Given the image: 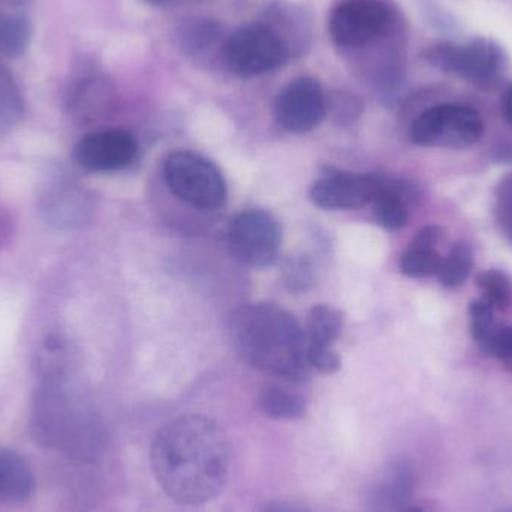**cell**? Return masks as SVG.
<instances>
[{
    "label": "cell",
    "instance_id": "4dcf8cb0",
    "mask_svg": "<svg viewBox=\"0 0 512 512\" xmlns=\"http://www.w3.org/2000/svg\"><path fill=\"white\" fill-rule=\"evenodd\" d=\"M2 227H3V221H2V216H0V230H2Z\"/></svg>",
    "mask_w": 512,
    "mask_h": 512
},
{
    "label": "cell",
    "instance_id": "7c38bea8",
    "mask_svg": "<svg viewBox=\"0 0 512 512\" xmlns=\"http://www.w3.org/2000/svg\"><path fill=\"white\" fill-rule=\"evenodd\" d=\"M381 174L330 173L313 183L310 200L324 210H358L372 204Z\"/></svg>",
    "mask_w": 512,
    "mask_h": 512
},
{
    "label": "cell",
    "instance_id": "d6986e66",
    "mask_svg": "<svg viewBox=\"0 0 512 512\" xmlns=\"http://www.w3.org/2000/svg\"><path fill=\"white\" fill-rule=\"evenodd\" d=\"M68 345L62 336H48L36 352V367L41 379L68 378Z\"/></svg>",
    "mask_w": 512,
    "mask_h": 512
},
{
    "label": "cell",
    "instance_id": "4fadbf2b",
    "mask_svg": "<svg viewBox=\"0 0 512 512\" xmlns=\"http://www.w3.org/2000/svg\"><path fill=\"white\" fill-rule=\"evenodd\" d=\"M89 197L72 183L51 185L39 201V215L48 227L68 231L83 227L90 218Z\"/></svg>",
    "mask_w": 512,
    "mask_h": 512
},
{
    "label": "cell",
    "instance_id": "e0dca14e",
    "mask_svg": "<svg viewBox=\"0 0 512 512\" xmlns=\"http://www.w3.org/2000/svg\"><path fill=\"white\" fill-rule=\"evenodd\" d=\"M343 328V316L339 310L327 304L312 307L304 327L306 352L333 349L334 342L340 337Z\"/></svg>",
    "mask_w": 512,
    "mask_h": 512
},
{
    "label": "cell",
    "instance_id": "cb8c5ba5",
    "mask_svg": "<svg viewBox=\"0 0 512 512\" xmlns=\"http://www.w3.org/2000/svg\"><path fill=\"white\" fill-rule=\"evenodd\" d=\"M493 312H495V309L484 298L472 301L471 306H469L472 339L477 343L478 348L483 349L484 352H487L490 339L498 328Z\"/></svg>",
    "mask_w": 512,
    "mask_h": 512
},
{
    "label": "cell",
    "instance_id": "5bb4252c",
    "mask_svg": "<svg viewBox=\"0 0 512 512\" xmlns=\"http://www.w3.org/2000/svg\"><path fill=\"white\" fill-rule=\"evenodd\" d=\"M417 487V477L409 463L396 462L376 481L369 496L370 512H399L408 507Z\"/></svg>",
    "mask_w": 512,
    "mask_h": 512
},
{
    "label": "cell",
    "instance_id": "ffe728a7",
    "mask_svg": "<svg viewBox=\"0 0 512 512\" xmlns=\"http://www.w3.org/2000/svg\"><path fill=\"white\" fill-rule=\"evenodd\" d=\"M472 265H474L472 249L466 243H457L451 248L450 254L442 256L436 276L445 288H459L471 274Z\"/></svg>",
    "mask_w": 512,
    "mask_h": 512
},
{
    "label": "cell",
    "instance_id": "6da1fadb",
    "mask_svg": "<svg viewBox=\"0 0 512 512\" xmlns=\"http://www.w3.org/2000/svg\"><path fill=\"white\" fill-rule=\"evenodd\" d=\"M153 475L179 505L198 507L221 495L230 474L227 433L206 415H182L158 430L150 448Z\"/></svg>",
    "mask_w": 512,
    "mask_h": 512
},
{
    "label": "cell",
    "instance_id": "484cf974",
    "mask_svg": "<svg viewBox=\"0 0 512 512\" xmlns=\"http://www.w3.org/2000/svg\"><path fill=\"white\" fill-rule=\"evenodd\" d=\"M312 280V270L309 262L304 259H295L286 267V282H289L291 288L306 289V283Z\"/></svg>",
    "mask_w": 512,
    "mask_h": 512
},
{
    "label": "cell",
    "instance_id": "603a6c76",
    "mask_svg": "<svg viewBox=\"0 0 512 512\" xmlns=\"http://www.w3.org/2000/svg\"><path fill=\"white\" fill-rule=\"evenodd\" d=\"M24 105L20 90L11 75L0 71V131H8L23 117Z\"/></svg>",
    "mask_w": 512,
    "mask_h": 512
},
{
    "label": "cell",
    "instance_id": "f1b7e54d",
    "mask_svg": "<svg viewBox=\"0 0 512 512\" xmlns=\"http://www.w3.org/2000/svg\"><path fill=\"white\" fill-rule=\"evenodd\" d=\"M399 512H426L424 508L418 507V505H408V507L403 508Z\"/></svg>",
    "mask_w": 512,
    "mask_h": 512
},
{
    "label": "cell",
    "instance_id": "52a82bcc",
    "mask_svg": "<svg viewBox=\"0 0 512 512\" xmlns=\"http://www.w3.org/2000/svg\"><path fill=\"white\" fill-rule=\"evenodd\" d=\"M231 256L251 268L270 267L282 246V230L270 213L262 210L240 212L231 219L227 231Z\"/></svg>",
    "mask_w": 512,
    "mask_h": 512
},
{
    "label": "cell",
    "instance_id": "7402d4cb",
    "mask_svg": "<svg viewBox=\"0 0 512 512\" xmlns=\"http://www.w3.org/2000/svg\"><path fill=\"white\" fill-rule=\"evenodd\" d=\"M478 288L483 291L484 300L495 310H507L512 303L510 279L502 271L484 270L477 276Z\"/></svg>",
    "mask_w": 512,
    "mask_h": 512
},
{
    "label": "cell",
    "instance_id": "7a4b0ae2",
    "mask_svg": "<svg viewBox=\"0 0 512 512\" xmlns=\"http://www.w3.org/2000/svg\"><path fill=\"white\" fill-rule=\"evenodd\" d=\"M231 339L243 361L289 382H304L307 361L304 330L292 313L273 303H252L231 315Z\"/></svg>",
    "mask_w": 512,
    "mask_h": 512
},
{
    "label": "cell",
    "instance_id": "f546056e",
    "mask_svg": "<svg viewBox=\"0 0 512 512\" xmlns=\"http://www.w3.org/2000/svg\"><path fill=\"white\" fill-rule=\"evenodd\" d=\"M146 2L153 3V5H158V3L167 2V0H146Z\"/></svg>",
    "mask_w": 512,
    "mask_h": 512
},
{
    "label": "cell",
    "instance_id": "ba28073f",
    "mask_svg": "<svg viewBox=\"0 0 512 512\" xmlns=\"http://www.w3.org/2000/svg\"><path fill=\"white\" fill-rule=\"evenodd\" d=\"M396 11L385 0H342L331 11L328 30L336 44L363 47L393 29Z\"/></svg>",
    "mask_w": 512,
    "mask_h": 512
},
{
    "label": "cell",
    "instance_id": "3957f363",
    "mask_svg": "<svg viewBox=\"0 0 512 512\" xmlns=\"http://www.w3.org/2000/svg\"><path fill=\"white\" fill-rule=\"evenodd\" d=\"M30 430L36 444L75 459L95 460L104 450L101 424L69 390L66 378L42 379L33 396Z\"/></svg>",
    "mask_w": 512,
    "mask_h": 512
},
{
    "label": "cell",
    "instance_id": "44dd1931",
    "mask_svg": "<svg viewBox=\"0 0 512 512\" xmlns=\"http://www.w3.org/2000/svg\"><path fill=\"white\" fill-rule=\"evenodd\" d=\"M30 36L32 26L26 15H0V51L6 56H21L29 47Z\"/></svg>",
    "mask_w": 512,
    "mask_h": 512
},
{
    "label": "cell",
    "instance_id": "30bf717a",
    "mask_svg": "<svg viewBox=\"0 0 512 512\" xmlns=\"http://www.w3.org/2000/svg\"><path fill=\"white\" fill-rule=\"evenodd\" d=\"M327 104L321 84L303 77L291 81L276 102L277 123L292 134L312 131L324 119Z\"/></svg>",
    "mask_w": 512,
    "mask_h": 512
},
{
    "label": "cell",
    "instance_id": "9c48e42d",
    "mask_svg": "<svg viewBox=\"0 0 512 512\" xmlns=\"http://www.w3.org/2000/svg\"><path fill=\"white\" fill-rule=\"evenodd\" d=\"M286 56L288 51L282 39L262 24L240 27L224 48L228 69L243 78L273 71L285 62Z\"/></svg>",
    "mask_w": 512,
    "mask_h": 512
},
{
    "label": "cell",
    "instance_id": "ac0fdd59",
    "mask_svg": "<svg viewBox=\"0 0 512 512\" xmlns=\"http://www.w3.org/2000/svg\"><path fill=\"white\" fill-rule=\"evenodd\" d=\"M262 411L276 420H298L306 414V403L295 391L279 385H268L262 390Z\"/></svg>",
    "mask_w": 512,
    "mask_h": 512
},
{
    "label": "cell",
    "instance_id": "5b68a950",
    "mask_svg": "<svg viewBox=\"0 0 512 512\" xmlns=\"http://www.w3.org/2000/svg\"><path fill=\"white\" fill-rule=\"evenodd\" d=\"M164 180L179 200L194 209H221L227 201V182L221 170L197 153H170L164 162Z\"/></svg>",
    "mask_w": 512,
    "mask_h": 512
},
{
    "label": "cell",
    "instance_id": "83f0119b",
    "mask_svg": "<svg viewBox=\"0 0 512 512\" xmlns=\"http://www.w3.org/2000/svg\"><path fill=\"white\" fill-rule=\"evenodd\" d=\"M502 110H504L505 119L512 125V84L502 98Z\"/></svg>",
    "mask_w": 512,
    "mask_h": 512
},
{
    "label": "cell",
    "instance_id": "277c9868",
    "mask_svg": "<svg viewBox=\"0 0 512 512\" xmlns=\"http://www.w3.org/2000/svg\"><path fill=\"white\" fill-rule=\"evenodd\" d=\"M424 59L433 68L481 89L495 87L508 65L504 48L486 38L472 39L466 44L433 45L424 51Z\"/></svg>",
    "mask_w": 512,
    "mask_h": 512
},
{
    "label": "cell",
    "instance_id": "8fae6325",
    "mask_svg": "<svg viewBox=\"0 0 512 512\" xmlns=\"http://www.w3.org/2000/svg\"><path fill=\"white\" fill-rule=\"evenodd\" d=\"M138 143L134 135L122 129L96 131L81 138L75 146V161L90 173H111L134 162Z\"/></svg>",
    "mask_w": 512,
    "mask_h": 512
},
{
    "label": "cell",
    "instance_id": "2e32d148",
    "mask_svg": "<svg viewBox=\"0 0 512 512\" xmlns=\"http://www.w3.org/2000/svg\"><path fill=\"white\" fill-rule=\"evenodd\" d=\"M442 230L435 225L418 231L409 248L400 258V271L408 277H427L438 273L442 256L436 251Z\"/></svg>",
    "mask_w": 512,
    "mask_h": 512
},
{
    "label": "cell",
    "instance_id": "d4e9b609",
    "mask_svg": "<svg viewBox=\"0 0 512 512\" xmlns=\"http://www.w3.org/2000/svg\"><path fill=\"white\" fill-rule=\"evenodd\" d=\"M487 352L498 358L512 372V327H498L490 339Z\"/></svg>",
    "mask_w": 512,
    "mask_h": 512
},
{
    "label": "cell",
    "instance_id": "4316f807",
    "mask_svg": "<svg viewBox=\"0 0 512 512\" xmlns=\"http://www.w3.org/2000/svg\"><path fill=\"white\" fill-rule=\"evenodd\" d=\"M261 512H310L306 508L297 504H289V502H271L264 507Z\"/></svg>",
    "mask_w": 512,
    "mask_h": 512
},
{
    "label": "cell",
    "instance_id": "9a60e30c",
    "mask_svg": "<svg viewBox=\"0 0 512 512\" xmlns=\"http://www.w3.org/2000/svg\"><path fill=\"white\" fill-rule=\"evenodd\" d=\"M35 490V474L29 463L14 450L0 447V501L24 504Z\"/></svg>",
    "mask_w": 512,
    "mask_h": 512
},
{
    "label": "cell",
    "instance_id": "8992f818",
    "mask_svg": "<svg viewBox=\"0 0 512 512\" xmlns=\"http://www.w3.org/2000/svg\"><path fill=\"white\" fill-rule=\"evenodd\" d=\"M484 123L474 108L439 104L421 113L411 126V140L417 146L466 149L483 137Z\"/></svg>",
    "mask_w": 512,
    "mask_h": 512
}]
</instances>
